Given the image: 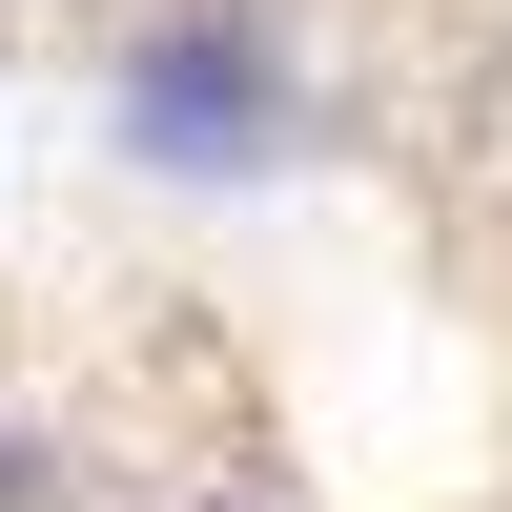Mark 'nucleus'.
I'll use <instances>...</instances> for the list:
<instances>
[{"label": "nucleus", "instance_id": "f257e3e1", "mask_svg": "<svg viewBox=\"0 0 512 512\" xmlns=\"http://www.w3.org/2000/svg\"><path fill=\"white\" fill-rule=\"evenodd\" d=\"M123 144H144L164 185H226V164H287V41H267V21H226V0L144 21V62H123Z\"/></svg>", "mask_w": 512, "mask_h": 512}]
</instances>
